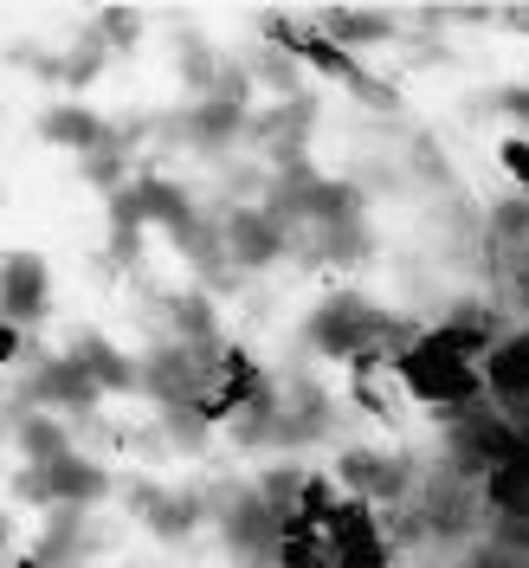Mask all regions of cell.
<instances>
[{
  "label": "cell",
  "mask_w": 529,
  "mask_h": 568,
  "mask_svg": "<svg viewBox=\"0 0 529 568\" xmlns=\"http://www.w3.org/2000/svg\"><path fill=\"white\" fill-rule=\"evenodd\" d=\"M497 169L517 181V187H529V136H503L497 142Z\"/></svg>",
  "instance_id": "3"
},
{
  "label": "cell",
  "mask_w": 529,
  "mask_h": 568,
  "mask_svg": "<svg viewBox=\"0 0 529 568\" xmlns=\"http://www.w3.org/2000/svg\"><path fill=\"white\" fill-rule=\"evenodd\" d=\"M220 362H226V368H220V375H226V388L213 394V400H201V420H226L233 407H246L252 394H258V368H252V355L240 349V343L220 355Z\"/></svg>",
  "instance_id": "2"
},
{
  "label": "cell",
  "mask_w": 529,
  "mask_h": 568,
  "mask_svg": "<svg viewBox=\"0 0 529 568\" xmlns=\"http://www.w3.org/2000/svg\"><path fill=\"white\" fill-rule=\"evenodd\" d=\"M265 33L278 39L284 52L311 59L323 78H343V84H355V91H368V71L355 65V59H349V52H343V45H336L329 33H317V27H297V20H265Z\"/></svg>",
  "instance_id": "1"
}]
</instances>
